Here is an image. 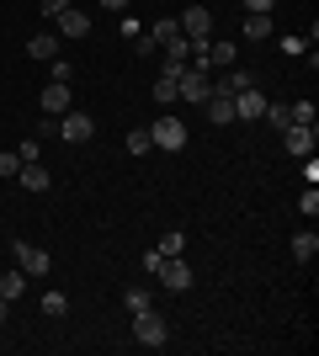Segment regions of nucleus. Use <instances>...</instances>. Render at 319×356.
Returning a JSON list of instances; mask_svg holds the SVG:
<instances>
[{"label": "nucleus", "mask_w": 319, "mask_h": 356, "mask_svg": "<svg viewBox=\"0 0 319 356\" xmlns=\"http://www.w3.org/2000/svg\"><path fill=\"white\" fill-rule=\"evenodd\" d=\"M54 27H59V38H91V16L80 11V6H64L54 16Z\"/></svg>", "instance_id": "1a4fd4ad"}, {"label": "nucleus", "mask_w": 319, "mask_h": 356, "mask_svg": "<svg viewBox=\"0 0 319 356\" xmlns=\"http://www.w3.org/2000/svg\"><path fill=\"white\" fill-rule=\"evenodd\" d=\"M6 309H11V303H6V298H0V325H6Z\"/></svg>", "instance_id": "f704fd0d"}, {"label": "nucleus", "mask_w": 319, "mask_h": 356, "mask_svg": "<svg viewBox=\"0 0 319 356\" xmlns=\"http://www.w3.org/2000/svg\"><path fill=\"white\" fill-rule=\"evenodd\" d=\"M245 38H250V43H272V38H277L272 16H245Z\"/></svg>", "instance_id": "f3484780"}, {"label": "nucleus", "mask_w": 319, "mask_h": 356, "mask_svg": "<svg viewBox=\"0 0 319 356\" xmlns=\"http://www.w3.org/2000/svg\"><path fill=\"white\" fill-rule=\"evenodd\" d=\"M96 6H101V11H112V16H122L128 6H133V0H96Z\"/></svg>", "instance_id": "473e14b6"}, {"label": "nucleus", "mask_w": 319, "mask_h": 356, "mask_svg": "<svg viewBox=\"0 0 319 356\" xmlns=\"http://www.w3.org/2000/svg\"><path fill=\"white\" fill-rule=\"evenodd\" d=\"M38 154H43V138H38V134H27L22 144H16V160H22V165H32Z\"/></svg>", "instance_id": "b1692460"}, {"label": "nucleus", "mask_w": 319, "mask_h": 356, "mask_svg": "<svg viewBox=\"0 0 319 356\" xmlns=\"http://www.w3.org/2000/svg\"><path fill=\"white\" fill-rule=\"evenodd\" d=\"M298 213H309V218L319 213V186H304V197H298Z\"/></svg>", "instance_id": "cd10ccee"}, {"label": "nucleus", "mask_w": 319, "mask_h": 356, "mask_svg": "<svg viewBox=\"0 0 319 356\" xmlns=\"http://www.w3.org/2000/svg\"><path fill=\"white\" fill-rule=\"evenodd\" d=\"M38 303H43V314H48V319H64V314H69V298H64V293H43Z\"/></svg>", "instance_id": "412c9836"}, {"label": "nucleus", "mask_w": 319, "mask_h": 356, "mask_svg": "<svg viewBox=\"0 0 319 356\" xmlns=\"http://www.w3.org/2000/svg\"><path fill=\"white\" fill-rule=\"evenodd\" d=\"M122 309H128V314H149V309H154V293H144V287H128V293H122Z\"/></svg>", "instance_id": "a211bd4d"}, {"label": "nucleus", "mask_w": 319, "mask_h": 356, "mask_svg": "<svg viewBox=\"0 0 319 356\" xmlns=\"http://www.w3.org/2000/svg\"><path fill=\"white\" fill-rule=\"evenodd\" d=\"M16 176H22V186H27V192H48V186H54V176H48V170H43L38 160H32V165H22Z\"/></svg>", "instance_id": "2eb2a0df"}, {"label": "nucleus", "mask_w": 319, "mask_h": 356, "mask_svg": "<svg viewBox=\"0 0 319 356\" xmlns=\"http://www.w3.org/2000/svg\"><path fill=\"white\" fill-rule=\"evenodd\" d=\"M154 250H160V255H186V234H181V229H170V234L160 239Z\"/></svg>", "instance_id": "393cba45"}, {"label": "nucleus", "mask_w": 319, "mask_h": 356, "mask_svg": "<svg viewBox=\"0 0 319 356\" xmlns=\"http://www.w3.org/2000/svg\"><path fill=\"white\" fill-rule=\"evenodd\" d=\"M282 149H288L293 160H304V154H314V128H304V122H293V128H282Z\"/></svg>", "instance_id": "9d476101"}, {"label": "nucleus", "mask_w": 319, "mask_h": 356, "mask_svg": "<svg viewBox=\"0 0 319 356\" xmlns=\"http://www.w3.org/2000/svg\"><path fill=\"white\" fill-rule=\"evenodd\" d=\"M154 277H160V282H165L170 293H186V287L197 282V277H192V266H186V255H165V261H160V271H154Z\"/></svg>", "instance_id": "423d86ee"}, {"label": "nucleus", "mask_w": 319, "mask_h": 356, "mask_svg": "<svg viewBox=\"0 0 319 356\" xmlns=\"http://www.w3.org/2000/svg\"><path fill=\"white\" fill-rule=\"evenodd\" d=\"M149 38H154V43H170V38H181V27H176V16H160V22L149 27Z\"/></svg>", "instance_id": "4be33fe9"}, {"label": "nucleus", "mask_w": 319, "mask_h": 356, "mask_svg": "<svg viewBox=\"0 0 319 356\" xmlns=\"http://www.w3.org/2000/svg\"><path fill=\"white\" fill-rule=\"evenodd\" d=\"M176 96H181V102H208L213 96V80H208V70H197V64H186L181 74H176Z\"/></svg>", "instance_id": "f03ea898"}, {"label": "nucleus", "mask_w": 319, "mask_h": 356, "mask_svg": "<svg viewBox=\"0 0 319 356\" xmlns=\"http://www.w3.org/2000/svg\"><path fill=\"white\" fill-rule=\"evenodd\" d=\"M122 144H128V154H149V149H154V144H149V128H133Z\"/></svg>", "instance_id": "bb28decb"}, {"label": "nucleus", "mask_w": 319, "mask_h": 356, "mask_svg": "<svg viewBox=\"0 0 319 356\" xmlns=\"http://www.w3.org/2000/svg\"><path fill=\"white\" fill-rule=\"evenodd\" d=\"M186 64H192V43H186V38H170V43H165V64H160V74H181Z\"/></svg>", "instance_id": "f8f14e48"}, {"label": "nucleus", "mask_w": 319, "mask_h": 356, "mask_svg": "<svg viewBox=\"0 0 319 356\" xmlns=\"http://www.w3.org/2000/svg\"><path fill=\"white\" fill-rule=\"evenodd\" d=\"M261 118H266V128H277V134H282V128H293V118H288V106H282V102H272Z\"/></svg>", "instance_id": "5701e85b"}, {"label": "nucleus", "mask_w": 319, "mask_h": 356, "mask_svg": "<svg viewBox=\"0 0 319 356\" xmlns=\"http://www.w3.org/2000/svg\"><path fill=\"white\" fill-rule=\"evenodd\" d=\"M11 255H16V266L27 271V277H43V271L54 266V255H48L43 245H32V239H11Z\"/></svg>", "instance_id": "20e7f679"}, {"label": "nucleus", "mask_w": 319, "mask_h": 356, "mask_svg": "<svg viewBox=\"0 0 319 356\" xmlns=\"http://www.w3.org/2000/svg\"><path fill=\"white\" fill-rule=\"evenodd\" d=\"M54 134H59L64 144H85V138L96 134V122L85 118V112H75V106H69V112H64V118H54Z\"/></svg>", "instance_id": "39448f33"}, {"label": "nucleus", "mask_w": 319, "mask_h": 356, "mask_svg": "<svg viewBox=\"0 0 319 356\" xmlns=\"http://www.w3.org/2000/svg\"><path fill=\"white\" fill-rule=\"evenodd\" d=\"M261 112H266V96L256 86L234 90V122H261Z\"/></svg>", "instance_id": "6e6552de"}, {"label": "nucleus", "mask_w": 319, "mask_h": 356, "mask_svg": "<svg viewBox=\"0 0 319 356\" xmlns=\"http://www.w3.org/2000/svg\"><path fill=\"white\" fill-rule=\"evenodd\" d=\"M272 6H277V0H245V11H250V16H272Z\"/></svg>", "instance_id": "2f4dec72"}, {"label": "nucleus", "mask_w": 319, "mask_h": 356, "mask_svg": "<svg viewBox=\"0 0 319 356\" xmlns=\"http://www.w3.org/2000/svg\"><path fill=\"white\" fill-rule=\"evenodd\" d=\"M245 86H256V74H250V70H229V74H224V86H213V90L234 96V90H245Z\"/></svg>", "instance_id": "aec40b11"}, {"label": "nucleus", "mask_w": 319, "mask_h": 356, "mask_svg": "<svg viewBox=\"0 0 319 356\" xmlns=\"http://www.w3.org/2000/svg\"><path fill=\"white\" fill-rule=\"evenodd\" d=\"M288 250H293V261H304V266H309V261L319 255V234H314V229H298Z\"/></svg>", "instance_id": "4468645a"}, {"label": "nucleus", "mask_w": 319, "mask_h": 356, "mask_svg": "<svg viewBox=\"0 0 319 356\" xmlns=\"http://www.w3.org/2000/svg\"><path fill=\"white\" fill-rule=\"evenodd\" d=\"M202 106H208V122H213V128H229V122H234V96H224V90H213Z\"/></svg>", "instance_id": "ddd939ff"}, {"label": "nucleus", "mask_w": 319, "mask_h": 356, "mask_svg": "<svg viewBox=\"0 0 319 356\" xmlns=\"http://www.w3.org/2000/svg\"><path fill=\"white\" fill-rule=\"evenodd\" d=\"M54 80H59V86H69V80H75V70H69V59H54Z\"/></svg>", "instance_id": "7c9ffc66"}, {"label": "nucleus", "mask_w": 319, "mask_h": 356, "mask_svg": "<svg viewBox=\"0 0 319 356\" xmlns=\"http://www.w3.org/2000/svg\"><path fill=\"white\" fill-rule=\"evenodd\" d=\"M154 102H160V106L176 102V74H160V80H154Z\"/></svg>", "instance_id": "a878e982"}, {"label": "nucleus", "mask_w": 319, "mask_h": 356, "mask_svg": "<svg viewBox=\"0 0 319 356\" xmlns=\"http://www.w3.org/2000/svg\"><path fill=\"white\" fill-rule=\"evenodd\" d=\"M277 43H282V54H304V48H309V38H298V32H282Z\"/></svg>", "instance_id": "c85d7f7f"}, {"label": "nucleus", "mask_w": 319, "mask_h": 356, "mask_svg": "<svg viewBox=\"0 0 319 356\" xmlns=\"http://www.w3.org/2000/svg\"><path fill=\"white\" fill-rule=\"evenodd\" d=\"M133 341L144 346V351H160V346L170 341V325H165L154 309H149V314H133Z\"/></svg>", "instance_id": "f257e3e1"}, {"label": "nucleus", "mask_w": 319, "mask_h": 356, "mask_svg": "<svg viewBox=\"0 0 319 356\" xmlns=\"http://www.w3.org/2000/svg\"><path fill=\"white\" fill-rule=\"evenodd\" d=\"M22 287H27V271H22V266L0 277V298H6V303H11V298H22Z\"/></svg>", "instance_id": "6ab92c4d"}, {"label": "nucleus", "mask_w": 319, "mask_h": 356, "mask_svg": "<svg viewBox=\"0 0 319 356\" xmlns=\"http://www.w3.org/2000/svg\"><path fill=\"white\" fill-rule=\"evenodd\" d=\"M22 170V160H16V149H0V176H16Z\"/></svg>", "instance_id": "c756f323"}, {"label": "nucleus", "mask_w": 319, "mask_h": 356, "mask_svg": "<svg viewBox=\"0 0 319 356\" xmlns=\"http://www.w3.org/2000/svg\"><path fill=\"white\" fill-rule=\"evenodd\" d=\"M176 27H181V38H192V43H197V38H213V11L208 6H186Z\"/></svg>", "instance_id": "0eeeda50"}, {"label": "nucleus", "mask_w": 319, "mask_h": 356, "mask_svg": "<svg viewBox=\"0 0 319 356\" xmlns=\"http://www.w3.org/2000/svg\"><path fill=\"white\" fill-rule=\"evenodd\" d=\"M64 6H69V0H43V16H48V22H54V16H59Z\"/></svg>", "instance_id": "72a5a7b5"}, {"label": "nucleus", "mask_w": 319, "mask_h": 356, "mask_svg": "<svg viewBox=\"0 0 319 356\" xmlns=\"http://www.w3.org/2000/svg\"><path fill=\"white\" fill-rule=\"evenodd\" d=\"M27 54L32 59H59V32H38V38L27 43Z\"/></svg>", "instance_id": "dca6fc26"}, {"label": "nucleus", "mask_w": 319, "mask_h": 356, "mask_svg": "<svg viewBox=\"0 0 319 356\" xmlns=\"http://www.w3.org/2000/svg\"><path fill=\"white\" fill-rule=\"evenodd\" d=\"M149 144L165 149V154H181V149H186V122H181V118H160V122L149 128Z\"/></svg>", "instance_id": "7ed1b4c3"}, {"label": "nucleus", "mask_w": 319, "mask_h": 356, "mask_svg": "<svg viewBox=\"0 0 319 356\" xmlns=\"http://www.w3.org/2000/svg\"><path fill=\"white\" fill-rule=\"evenodd\" d=\"M38 102H43V112H48V118H64V112L75 106V102H69V86H59V80H48Z\"/></svg>", "instance_id": "9b49d317"}]
</instances>
